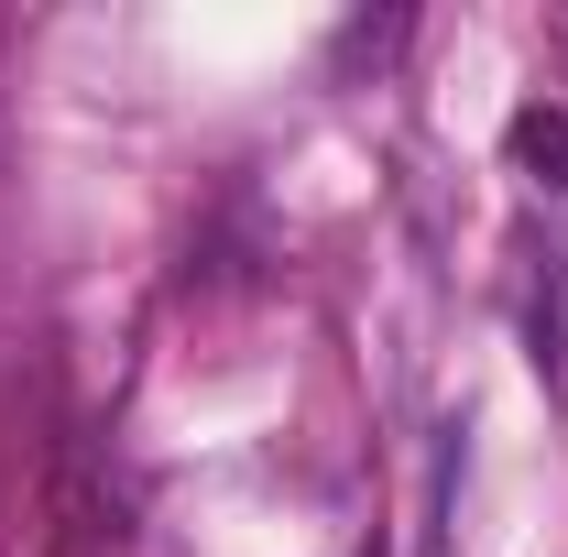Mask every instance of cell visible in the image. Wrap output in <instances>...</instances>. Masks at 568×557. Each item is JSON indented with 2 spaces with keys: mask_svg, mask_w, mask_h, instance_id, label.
Masks as SVG:
<instances>
[{
  "mask_svg": "<svg viewBox=\"0 0 568 557\" xmlns=\"http://www.w3.org/2000/svg\"><path fill=\"white\" fill-rule=\"evenodd\" d=\"M514 164H525L536 186H568V110H525V121H514Z\"/></svg>",
  "mask_w": 568,
  "mask_h": 557,
  "instance_id": "cell-1",
  "label": "cell"
}]
</instances>
